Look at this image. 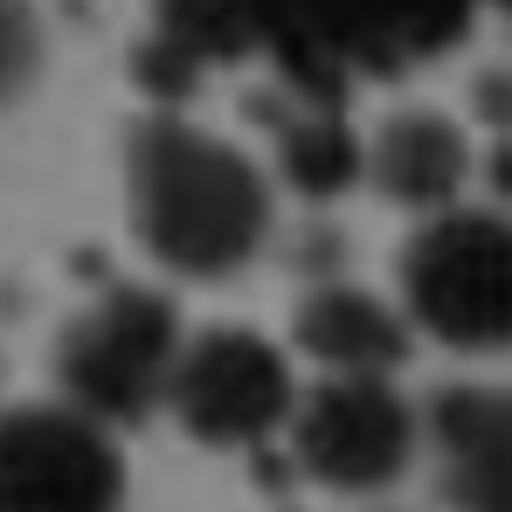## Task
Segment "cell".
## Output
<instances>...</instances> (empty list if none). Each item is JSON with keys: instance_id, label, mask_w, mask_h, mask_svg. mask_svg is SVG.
I'll list each match as a JSON object with an SVG mask.
<instances>
[{"instance_id": "obj_1", "label": "cell", "mask_w": 512, "mask_h": 512, "mask_svg": "<svg viewBox=\"0 0 512 512\" xmlns=\"http://www.w3.org/2000/svg\"><path fill=\"white\" fill-rule=\"evenodd\" d=\"M125 201L153 263L187 284H222L270 243V180L222 132L153 111L125 132Z\"/></svg>"}, {"instance_id": "obj_2", "label": "cell", "mask_w": 512, "mask_h": 512, "mask_svg": "<svg viewBox=\"0 0 512 512\" xmlns=\"http://www.w3.org/2000/svg\"><path fill=\"white\" fill-rule=\"evenodd\" d=\"M263 56L305 104H346L353 84H388L457 49L478 0H250Z\"/></svg>"}, {"instance_id": "obj_3", "label": "cell", "mask_w": 512, "mask_h": 512, "mask_svg": "<svg viewBox=\"0 0 512 512\" xmlns=\"http://www.w3.org/2000/svg\"><path fill=\"white\" fill-rule=\"evenodd\" d=\"M402 319L450 353H499L512 333V229L492 208H429L395 256Z\"/></svg>"}, {"instance_id": "obj_4", "label": "cell", "mask_w": 512, "mask_h": 512, "mask_svg": "<svg viewBox=\"0 0 512 512\" xmlns=\"http://www.w3.org/2000/svg\"><path fill=\"white\" fill-rule=\"evenodd\" d=\"M173 346H180V305L153 284H111L97 305H84L56 340V381L63 402L84 416L125 429L160 409Z\"/></svg>"}, {"instance_id": "obj_5", "label": "cell", "mask_w": 512, "mask_h": 512, "mask_svg": "<svg viewBox=\"0 0 512 512\" xmlns=\"http://www.w3.org/2000/svg\"><path fill=\"white\" fill-rule=\"evenodd\" d=\"M284 423H291V457L326 492H353V499H374L395 478H409L423 450L416 402L388 374H326L319 388L291 395Z\"/></svg>"}, {"instance_id": "obj_6", "label": "cell", "mask_w": 512, "mask_h": 512, "mask_svg": "<svg viewBox=\"0 0 512 512\" xmlns=\"http://www.w3.org/2000/svg\"><path fill=\"white\" fill-rule=\"evenodd\" d=\"M291 395L298 381H291L284 346H270L250 326H208L180 340L167 388H160L173 423L208 450H250L263 436H277L291 416Z\"/></svg>"}, {"instance_id": "obj_7", "label": "cell", "mask_w": 512, "mask_h": 512, "mask_svg": "<svg viewBox=\"0 0 512 512\" xmlns=\"http://www.w3.org/2000/svg\"><path fill=\"white\" fill-rule=\"evenodd\" d=\"M0 512H125V450L77 402L0 409Z\"/></svg>"}, {"instance_id": "obj_8", "label": "cell", "mask_w": 512, "mask_h": 512, "mask_svg": "<svg viewBox=\"0 0 512 512\" xmlns=\"http://www.w3.org/2000/svg\"><path fill=\"white\" fill-rule=\"evenodd\" d=\"M416 423L443 457V506L450 512H506L512 506V409L492 381L436 388Z\"/></svg>"}, {"instance_id": "obj_9", "label": "cell", "mask_w": 512, "mask_h": 512, "mask_svg": "<svg viewBox=\"0 0 512 512\" xmlns=\"http://www.w3.org/2000/svg\"><path fill=\"white\" fill-rule=\"evenodd\" d=\"M367 160H360V180H374L395 208H443L471 187V132L429 104H409V111H388L374 139H360Z\"/></svg>"}, {"instance_id": "obj_10", "label": "cell", "mask_w": 512, "mask_h": 512, "mask_svg": "<svg viewBox=\"0 0 512 512\" xmlns=\"http://www.w3.org/2000/svg\"><path fill=\"white\" fill-rule=\"evenodd\" d=\"M291 340H298V353H312L333 374H395L409 360L416 333H409V319L388 298H374L367 284H340L333 277V284H312L298 298Z\"/></svg>"}, {"instance_id": "obj_11", "label": "cell", "mask_w": 512, "mask_h": 512, "mask_svg": "<svg viewBox=\"0 0 512 512\" xmlns=\"http://www.w3.org/2000/svg\"><path fill=\"white\" fill-rule=\"evenodd\" d=\"M291 104L298 111L277 118V180L305 201H340L367 160L360 132L346 125L340 104H305V97H291Z\"/></svg>"}, {"instance_id": "obj_12", "label": "cell", "mask_w": 512, "mask_h": 512, "mask_svg": "<svg viewBox=\"0 0 512 512\" xmlns=\"http://www.w3.org/2000/svg\"><path fill=\"white\" fill-rule=\"evenodd\" d=\"M153 35L173 42L180 56H194L201 70H222V63H250V56H263V35H256V7L250 0H153Z\"/></svg>"}, {"instance_id": "obj_13", "label": "cell", "mask_w": 512, "mask_h": 512, "mask_svg": "<svg viewBox=\"0 0 512 512\" xmlns=\"http://www.w3.org/2000/svg\"><path fill=\"white\" fill-rule=\"evenodd\" d=\"M49 63V35H42V14L28 0H0V111L21 104L35 77Z\"/></svg>"}, {"instance_id": "obj_14", "label": "cell", "mask_w": 512, "mask_h": 512, "mask_svg": "<svg viewBox=\"0 0 512 512\" xmlns=\"http://www.w3.org/2000/svg\"><path fill=\"white\" fill-rule=\"evenodd\" d=\"M132 84H139L153 104H160V111H167V104H180V97H194L201 63H194V56H180L173 42H160V35H146V42L132 49Z\"/></svg>"}, {"instance_id": "obj_15", "label": "cell", "mask_w": 512, "mask_h": 512, "mask_svg": "<svg viewBox=\"0 0 512 512\" xmlns=\"http://www.w3.org/2000/svg\"><path fill=\"white\" fill-rule=\"evenodd\" d=\"M478 118L506 125V77H499V70H485V77H478Z\"/></svg>"}]
</instances>
